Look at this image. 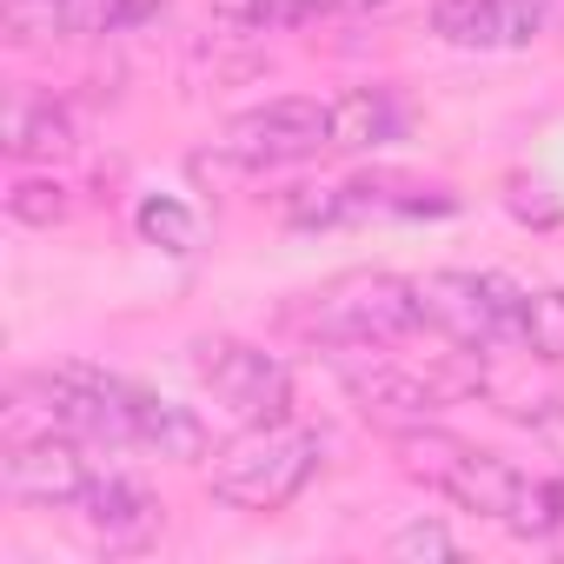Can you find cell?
Returning a JSON list of instances; mask_svg holds the SVG:
<instances>
[{
	"mask_svg": "<svg viewBox=\"0 0 564 564\" xmlns=\"http://www.w3.org/2000/svg\"><path fill=\"white\" fill-rule=\"evenodd\" d=\"M518 313H524V293L498 272H425L419 279V326L445 333L465 352L518 339Z\"/></svg>",
	"mask_w": 564,
	"mask_h": 564,
	"instance_id": "obj_4",
	"label": "cell"
},
{
	"mask_svg": "<svg viewBox=\"0 0 564 564\" xmlns=\"http://www.w3.org/2000/svg\"><path fill=\"white\" fill-rule=\"evenodd\" d=\"M399 452H405V471H412V478L438 485V491L458 498L465 511L498 518V524L518 518L524 471L505 465L498 452H478V445H465V438H452V432H432V425H405V432H399Z\"/></svg>",
	"mask_w": 564,
	"mask_h": 564,
	"instance_id": "obj_3",
	"label": "cell"
},
{
	"mask_svg": "<svg viewBox=\"0 0 564 564\" xmlns=\"http://www.w3.org/2000/svg\"><path fill=\"white\" fill-rule=\"evenodd\" d=\"M0 485H8V498H21V505L67 511V505H80L94 491V471H87V458L74 452L67 432H47V438L8 445V458H0Z\"/></svg>",
	"mask_w": 564,
	"mask_h": 564,
	"instance_id": "obj_7",
	"label": "cell"
},
{
	"mask_svg": "<svg viewBox=\"0 0 564 564\" xmlns=\"http://www.w3.org/2000/svg\"><path fill=\"white\" fill-rule=\"evenodd\" d=\"M392 551H399V557H458V538H452L445 524H425V518H419V524H405V531L392 538Z\"/></svg>",
	"mask_w": 564,
	"mask_h": 564,
	"instance_id": "obj_19",
	"label": "cell"
},
{
	"mask_svg": "<svg viewBox=\"0 0 564 564\" xmlns=\"http://www.w3.org/2000/svg\"><path fill=\"white\" fill-rule=\"evenodd\" d=\"M8 213H14L21 226H61V219L74 213V199H67L61 180H14V186H8Z\"/></svg>",
	"mask_w": 564,
	"mask_h": 564,
	"instance_id": "obj_17",
	"label": "cell"
},
{
	"mask_svg": "<svg viewBox=\"0 0 564 564\" xmlns=\"http://www.w3.org/2000/svg\"><path fill=\"white\" fill-rule=\"evenodd\" d=\"M319 432L293 425V419H272V425H246L219 465H213V498L239 505V511H279L306 491V478L319 471Z\"/></svg>",
	"mask_w": 564,
	"mask_h": 564,
	"instance_id": "obj_2",
	"label": "cell"
},
{
	"mask_svg": "<svg viewBox=\"0 0 564 564\" xmlns=\"http://www.w3.org/2000/svg\"><path fill=\"white\" fill-rule=\"evenodd\" d=\"M193 372L199 386L246 425H272V419H293V372L279 366L265 346L246 339H199L193 346Z\"/></svg>",
	"mask_w": 564,
	"mask_h": 564,
	"instance_id": "obj_5",
	"label": "cell"
},
{
	"mask_svg": "<svg viewBox=\"0 0 564 564\" xmlns=\"http://www.w3.org/2000/svg\"><path fill=\"white\" fill-rule=\"evenodd\" d=\"M518 346H531L538 359H564V286H551V293H524Z\"/></svg>",
	"mask_w": 564,
	"mask_h": 564,
	"instance_id": "obj_16",
	"label": "cell"
},
{
	"mask_svg": "<svg viewBox=\"0 0 564 564\" xmlns=\"http://www.w3.org/2000/svg\"><path fill=\"white\" fill-rule=\"evenodd\" d=\"M286 319L300 339H319V346H392L419 326V279L346 272L333 286L306 293Z\"/></svg>",
	"mask_w": 564,
	"mask_h": 564,
	"instance_id": "obj_1",
	"label": "cell"
},
{
	"mask_svg": "<svg viewBox=\"0 0 564 564\" xmlns=\"http://www.w3.org/2000/svg\"><path fill=\"white\" fill-rule=\"evenodd\" d=\"M339 199H346V219H379V213H399V219H438V213H452L458 199L445 193V186H425V180H405V173H366V180H352V186H339Z\"/></svg>",
	"mask_w": 564,
	"mask_h": 564,
	"instance_id": "obj_12",
	"label": "cell"
},
{
	"mask_svg": "<svg viewBox=\"0 0 564 564\" xmlns=\"http://www.w3.org/2000/svg\"><path fill=\"white\" fill-rule=\"evenodd\" d=\"M544 8L538 0H438L432 8V34L452 47H524L538 41Z\"/></svg>",
	"mask_w": 564,
	"mask_h": 564,
	"instance_id": "obj_9",
	"label": "cell"
},
{
	"mask_svg": "<svg viewBox=\"0 0 564 564\" xmlns=\"http://www.w3.org/2000/svg\"><path fill=\"white\" fill-rule=\"evenodd\" d=\"M399 127H405V113H399V100L386 87H352V94L333 100V147L339 153L386 147V140H399Z\"/></svg>",
	"mask_w": 564,
	"mask_h": 564,
	"instance_id": "obj_13",
	"label": "cell"
},
{
	"mask_svg": "<svg viewBox=\"0 0 564 564\" xmlns=\"http://www.w3.org/2000/svg\"><path fill=\"white\" fill-rule=\"evenodd\" d=\"M219 147H226V160H239V166H293V160H313L319 147H333V107L300 100V94L265 100V107L239 113Z\"/></svg>",
	"mask_w": 564,
	"mask_h": 564,
	"instance_id": "obj_6",
	"label": "cell"
},
{
	"mask_svg": "<svg viewBox=\"0 0 564 564\" xmlns=\"http://www.w3.org/2000/svg\"><path fill=\"white\" fill-rule=\"evenodd\" d=\"M346 8V0H213V14L232 21V28H252V34H272V28H306L319 14Z\"/></svg>",
	"mask_w": 564,
	"mask_h": 564,
	"instance_id": "obj_15",
	"label": "cell"
},
{
	"mask_svg": "<svg viewBox=\"0 0 564 564\" xmlns=\"http://www.w3.org/2000/svg\"><path fill=\"white\" fill-rule=\"evenodd\" d=\"M61 8H67V0H61ZM67 34H74V28H67Z\"/></svg>",
	"mask_w": 564,
	"mask_h": 564,
	"instance_id": "obj_20",
	"label": "cell"
},
{
	"mask_svg": "<svg viewBox=\"0 0 564 564\" xmlns=\"http://www.w3.org/2000/svg\"><path fill=\"white\" fill-rule=\"evenodd\" d=\"M133 219H140V232H147L153 246H166V252H193V213H186L180 199H166V193H160V199H140Z\"/></svg>",
	"mask_w": 564,
	"mask_h": 564,
	"instance_id": "obj_18",
	"label": "cell"
},
{
	"mask_svg": "<svg viewBox=\"0 0 564 564\" xmlns=\"http://www.w3.org/2000/svg\"><path fill=\"white\" fill-rule=\"evenodd\" d=\"M346 392L359 399V412H366V419H386V425H399V432H405V425H425V419L458 392V386L372 359V366H346Z\"/></svg>",
	"mask_w": 564,
	"mask_h": 564,
	"instance_id": "obj_8",
	"label": "cell"
},
{
	"mask_svg": "<svg viewBox=\"0 0 564 564\" xmlns=\"http://www.w3.org/2000/svg\"><path fill=\"white\" fill-rule=\"evenodd\" d=\"M80 518H87V531H94L107 551H140V544L160 531V498H153L147 485L107 471V478H94V491L80 498Z\"/></svg>",
	"mask_w": 564,
	"mask_h": 564,
	"instance_id": "obj_10",
	"label": "cell"
},
{
	"mask_svg": "<svg viewBox=\"0 0 564 564\" xmlns=\"http://www.w3.org/2000/svg\"><path fill=\"white\" fill-rule=\"evenodd\" d=\"M0 140H8L14 160H67V153L80 147V140H74V113H67L54 94H34V87H14V94H8Z\"/></svg>",
	"mask_w": 564,
	"mask_h": 564,
	"instance_id": "obj_11",
	"label": "cell"
},
{
	"mask_svg": "<svg viewBox=\"0 0 564 564\" xmlns=\"http://www.w3.org/2000/svg\"><path fill=\"white\" fill-rule=\"evenodd\" d=\"M133 445H147V452H160V458H199L206 452V425L186 412V405H173V399H153V392H140L133 399Z\"/></svg>",
	"mask_w": 564,
	"mask_h": 564,
	"instance_id": "obj_14",
	"label": "cell"
}]
</instances>
